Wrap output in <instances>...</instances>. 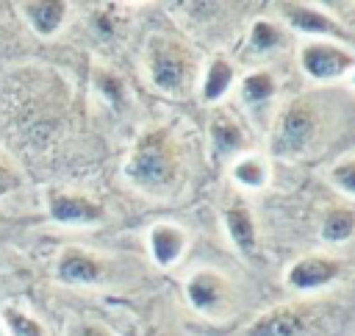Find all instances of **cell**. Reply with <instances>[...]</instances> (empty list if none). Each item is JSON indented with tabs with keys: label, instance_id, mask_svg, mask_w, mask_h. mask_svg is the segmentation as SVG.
Instances as JSON below:
<instances>
[{
	"label": "cell",
	"instance_id": "cell-10",
	"mask_svg": "<svg viewBox=\"0 0 355 336\" xmlns=\"http://www.w3.org/2000/svg\"><path fill=\"white\" fill-rule=\"evenodd\" d=\"M305 330H308V314L297 305H283L255 319L244 336H302Z\"/></svg>",
	"mask_w": 355,
	"mask_h": 336
},
{
	"label": "cell",
	"instance_id": "cell-22",
	"mask_svg": "<svg viewBox=\"0 0 355 336\" xmlns=\"http://www.w3.org/2000/svg\"><path fill=\"white\" fill-rule=\"evenodd\" d=\"M64 336H114L103 322L94 319H69Z\"/></svg>",
	"mask_w": 355,
	"mask_h": 336
},
{
	"label": "cell",
	"instance_id": "cell-18",
	"mask_svg": "<svg viewBox=\"0 0 355 336\" xmlns=\"http://www.w3.org/2000/svg\"><path fill=\"white\" fill-rule=\"evenodd\" d=\"M275 94V78L266 69L250 72L241 83V100L244 103H266Z\"/></svg>",
	"mask_w": 355,
	"mask_h": 336
},
{
	"label": "cell",
	"instance_id": "cell-14",
	"mask_svg": "<svg viewBox=\"0 0 355 336\" xmlns=\"http://www.w3.org/2000/svg\"><path fill=\"white\" fill-rule=\"evenodd\" d=\"M225 228H227V236L230 242L239 247V253H252L255 244H258V233H255V219H252V211L247 205H230L225 211Z\"/></svg>",
	"mask_w": 355,
	"mask_h": 336
},
{
	"label": "cell",
	"instance_id": "cell-5",
	"mask_svg": "<svg viewBox=\"0 0 355 336\" xmlns=\"http://www.w3.org/2000/svg\"><path fill=\"white\" fill-rule=\"evenodd\" d=\"M341 272L344 264L333 255H305L286 272V283L297 292H316L330 286Z\"/></svg>",
	"mask_w": 355,
	"mask_h": 336
},
{
	"label": "cell",
	"instance_id": "cell-11",
	"mask_svg": "<svg viewBox=\"0 0 355 336\" xmlns=\"http://www.w3.org/2000/svg\"><path fill=\"white\" fill-rule=\"evenodd\" d=\"M55 275L58 280L64 283H72V286H86V283H94L100 280L103 275V267H100V258L80 250V247H69L58 255V264H55Z\"/></svg>",
	"mask_w": 355,
	"mask_h": 336
},
{
	"label": "cell",
	"instance_id": "cell-12",
	"mask_svg": "<svg viewBox=\"0 0 355 336\" xmlns=\"http://www.w3.org/2000/svg\"><path fill=\"white\" fill-rule=\"evenodd\" d=\"M186 250V230L169 222H158L150 228V253L161 267L175 264Z\"/></svg>",
	"mask_w": 355,
	"mask_h": 336
},
{
	"label": "cell",
	"instance_id": "cell-20",
	"mask_svg": "<svg viewBox=\"0 0 355 336\" xmlns=\"http://www.w3.org/2000/svg\"><path fill=\"white\" fill-rule=\"evenodd\" d=\"M250 42H252V47H258V50H272V47L280 44V31H277V25H272V22H266V19H258V22L252 25Z\"/></svg>",
	"mask_w": 355,
	"mask_h": 336
},
{
	"label": "cell",
	"instance_id": "cell-3",
	"mask_svg": "<svg viewBox=\"0 0 355 336\" xmlns=\"http://www.w3.org/2000/svg\"><path fill=\"white\" fill-rule=\"evenodd\" d=\"M147 69H150L153 83L161 92L175 94L189 83L191 56L183 44L172 42L169 36H155L150 42V50H147Z\"/></svg>",
	"mask_w": 355,
	"mask_h": 336
},
{
	"label": "cell",
	"instance_id": "cell-1",
	"mask_svg": "<svg viewBox=\"0 0 355 336\" xmlns=\"http://www.w3.org/2000/svg\"><path fill=\"white\" fill-rule=\"evenodd\" d=\"M125 175L136 189L153 197L172 194L180 186V156L169 133L166 131L147 133L130 153L125 164Z\"/></svg>",
	"mask_w": 355,
	"mask_h": 336
},
{
	"label": "cell",
	"instance_id": "cell-21",
	"mask_svg": "<svg viewBox=\"0 0 355 336\" xmlns=\"http://www.w3.org/2000/svg\"><path fill=\"white\" fill-rule=\"evenodd\" d=\"M352 178H355V161H352V156H344V158L333 167V183H336L347 197H352V192H355Z\"/></svg>",
	"mask_w": 355,
	"mask_h": 336
},
{
	"label": "cell",
	"instance_id": "cell-17",
	"mask_svg": "<svg viewBox=\"0 0 355 336\" xmlns=\"http://www.w3.org/2000/svg\"><path fill=\"white\" fill-rule=\"evenodd\" d=\"M352 228H355L352 211L349 208H336L322 222V239L324 242H333V244H341V242H347L352 236Z\"/></svg>",
	"mask_w": 355,
	"mask_h": 336
},
{
	"label": "cell",
	"instance_id": "cell-7",
	"mask_svg": "<svg viewBox=\"0 0 355 336\" xmlns=\"http://www.w3.org/2000/svg\"><path fill=\"white\" fill-rule=\"evenodd\" d=\"M47 208H50V217L61 225H92V222L103 219V205L83 197V194L50 192L47 194Z\"/></svg>",
	"mask_w": 355,
	"mask_h": 336
},
{
	"label": "cell",
	"instance_id": "cell-24",
	"mask_svg": "<svg viewBox=\"0 0 355 336\" xmlns=\"http://www.w3.org/2000/svg\"><path fill=\"white\" fill-rule=\"evenodd\" d=\"M0 336H8V333H6V328H3V322H0Z\"/></svg>",
	"mask_w": 355,
	"mask_h": 336
},
{
	"label": "cell",
	"instance_id": "cell-23",
	"mask_svg": "<svg viewBox=\"0 0 355 336\" xmlns=\"http://www.w3.org/2000/svg\"><path fill=\"white\" fill-rule=\"evenodd\" d=\"M97 86L105 92V97L108 100H122V83H119V78H111V75H105V72H97Z\"/></svg>",
	"mask_w": 355,
	"mask_h": 336
},
{
	"label": "cell",
	"instance_id": "cell-6",
	"mask_svg": "<svg viewBox=\"0 0 355 336\" xmlns=\"http://www.w3.org/2000/svg\"><path fill=\"white\" fill-rule=\"evenodd\" d=\"M208 142H211V158L216 164L239 156L247 144V136L241 131V125L236 122L233 114L227 111H214L211 114V122H208Z\"/></svg>",
	"mask_w": 355,
	"mask_h": 336
},
{
	"label": "cell",
	"instance_id": "cell-16",
	"mask_svg": "<svg viewBox=\"0 0 355 336\" xmlns=\"http://www.w3.org/2000/svg\"><path fill=\"white\" fill-rule=\"evenodd\" d=\"M233 178L236 183L247 186V189H261L266 183V164L258 156H241L233 164Z\"/></svg>",
	"mask_w": 355,
	"mask_h": 336
},
{
	"label": "cell",
	"instance_id": "cell-9",
	"mask_svg": "<svg viewBox=\"0 0 355 336\" xmlns=\"http://www.w3.org/2000/svg\"><path fill=\"white\" fill-rule=\"evenodd\" d=\"M225 292H227V280L214 269H200L186 280V297L202 314L219 311L225 303Z\"/></svg>",
	"mask_w": 355,
	"mask_h": 336
},
{
	"label": "cell",
	"instance_id": "cell-8",
	"mask_svg": "<svg viewBox=\"0 0 355 336\" xmlns=\"http://www.w3.org/2000/svg\"><path fill=\"white\" fill-rule=\"evenodd\" d=\"M280 11L286 14V22L302 33H313V36H341L344 42H349V33L333 19L327 17L322 8L308 6V3H283Z\"/></svg>",
	"mask_w": 355,
	"mask_h": 336
},
{
	"label": "cell",
	"instance_id": "cell-4",
	"mask_svg": "<svg viewBox=\"0 0 355 336\" xmlns=\"http://www.w3.org/2000/svg\"><path fill=\"white\" fill-rule=\"evenodd\" d=\"M300 64L308 78L333 81V78H341L352 67V53L330 42H305L300 50Z\"/></svg>",
	"mask_w": 355,
	"mask_h": 336
},
{
	"label": "cell",
	"instance_id": "cell-15",
	"mask_svg": "<svg viewBox=\"0 0 355 336\" xmlns=\"http://www.w3.org/2000/svg\"><path fill=\"white\" fill-rule=\"evenodd\" d=\"M230 83H233V64L227 58H214L202 78V100L214 103V100L225 97Z\"/></svg>",
	"mask_w": 355,
	"mask_h": 336
},
{
	"label": "cell",
	"instance_id": "cell-13",
	"mask_svg": "<svg viewBox=\"0 0 355 336\" xmlns=\"http://www.w3.org/2000/svg\"><path fill=\"white\" fill-rule=\"evenodd\" d=\"M22 14L39 36H50L61 28V22L67 17V3H61V0H31V3H22Z\"/></svg>",
	"mask_w": 355,
	"mask_h": 336
},
{
	"label": "cell",
	"instance_id": "cell-19",
	"mask_svg": "<svg viewBox=\"0 0 355 336\" xmlns=\"http://www.w3.org/2000/svg\"><path fill=\"white\" fill-rule=\"evenodd\" d=\"M0 322H6L3 328H8L6 330L8 336H44V328L33 317H28V314H22L17 308H6Z\"/></svg>",
	"mask_w": 355,
	"mask_h": 336
},
{
	"label": "cell",
	"instance_id": "cell-2",
	"mask_svg": "<svg viewBox=\"0 0 355 336\" xmlns=\"http://www.w3.org/2000/svg\"><path fill=\"white\" fill-rule=\"evenodd\" d=\"M319 131V119H316V108L305 100H294L288 103L277 119H275V131H272V150L275 156L291 158V156H302Z\"/></svg>",
	"mask_w": 355,
	"mask_h": 336
}]
</instances>
